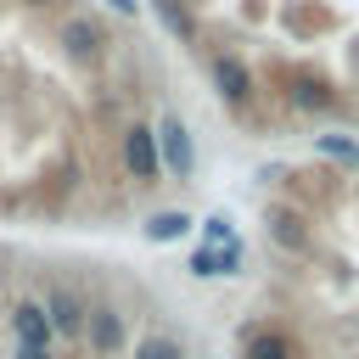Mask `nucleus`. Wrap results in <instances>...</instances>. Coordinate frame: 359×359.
Returning a JSON list of instances; mask_svg holds the SVG:
<instances>
[{
    "label": "nucleus",
    "instance_id": "9b49d317",
    "mask_svg": "<svg viewBox=\"0 0 359 359\" xmlns=\"http://www.w3.org/2000/svg\"><path fill=\"white\" fill-rule=\"evenodd\" d=\"M286 101H292L297 112H331V107H337V95H331L325 79H314V73H297L292 90H286Z\"/></svg>",
    "mask_w": 359,
    "mask_h": 359
},
{
    "label": "nucleus",
    "instance_id": "f8f14e48",
    "mask_svg": "<svg viewBox=\"0 0 359 359\" xmlns=\"http://www.w3.org/2000/svg\"><path fill=\"white\" fill-rule=\"evenodd\" d=\"M191 213H180V208H163V213H151L140 230H146V241H180V236H191Z\"/></svg>",
    "mask_w": 359,
    "mask_h": 359
},
{
    "label": "nucleus",
    "instance_id": "39448f33",
    "mask_svg": "<svg viewBox=\"0 0 359 359\" xmlns=\"http://www.w3.org/2000/svg\"><path fill=\"white\" fill-rule=\"evenodd\" d=\"M84 297L73 286H50L45 292V320H50V337L56 342H84Z\"/></svg>",
    "mask_w": 359,
    "mask_h": 359
},
{
    "label": "nucleus",
    "instance_id": "dca6fc26",
    "mask_svg": "<svg viewBox=\"0 0 359 359\" xmlns=\"http://www.w3.org/2000/svg\"><path fill=\"white\" fill-rule=\"evenodd\" d=\"M202 241H208V247H230V241H241V236H236L230 213H208V219H202Z\"/></svg>",
    "mask_w": 359,
    "mask_h": 359
},
{
    "label": "nucleus",
    "instance_id": "f03ea898",
    "mask_svg": "<svg viewBox=\"0 0 359 359\" xmlns=\"http://www.w3.org/2000/svg\"><path fill=\"white\" fill-rule=\"evenodd\" d=\"M56 45H62V56H67L73 67H95V62L107 56V28H101L90 11H67V17L56 22Z\"/></svg>",
    "mask_w": 359,
    "mask_h": 359
},
{
    "label": "nucleus",
    "instance_id": "1a4fd4ad",
    "mask_svg": "<svg viewBox=\"0 0 359 359\" xmlns=\"http://www.w3.org/2000/svg\"><path fill=\"white\" fill-rule=\"evenodd\" d=\"M241 359H297V337L280 331V325H258L241 348Z\"/></svg>",
    "mask_w": 359,
    "mask_h": 359
},
{
    "label": "nucleus",
    "instance_id": "f257e3e1",
    "mask_svg": "<svg viewBox=\"0 0 359 359\" xmlns=\"http://www.w3.org/2000/svg\"><path fill=\"white\" fill-rule=\"evenodd\" d=\"M151 135H157V163H163V180L185 185V180L196 174V140H191L185 118H180V112H157Z\"/></svg>",
    "mask_w": 359,
    "mask_h": 359
},
{
    "label": "nucleus",
    "instance_id": "ddd939ff",
    "mask_svg": "<svg viewBox=\"0 0 359 359\" xmlns=\"http://www.w3.org/2000/svg\"><path fill=\"white\" fill-rule=\"evenodd\" d=\"M269 236H275L280 247H292V252H303V247H309V224H303V213H286V208H275V213H269Z\"/></svg>",
    "mask_w": 359,
    "mask_h": 359
},
{
    "label": "nucleus",
    "instance_id": "2eb2a0df",
    "mask_svg": "<svg viewBox=\"0 0 359 359\" xmlns=\"http://www.w3.org/2000/svg\"><path fill=\"white\" fill-rule=\"evenodd\" d=\"M135 359H185V348H180L168 331H146V337L135 342Z\"/></svg>",
    "mask_w": 359,
    "mask_h": 359
},
{
    "label": "nucleus",
    "instance_id": "20e7f679",
    "mask_svg": "<svg viewBox=\"0 0 359 359\" xmlns=\"http://www.w3.org/2000/svg\"><path fill=\"white\" fill-rule=\"evenodd\" d=\"M118 163H123V174H129L135 185H157V180H163V163H157V135H151V123H129V129L118 135Z\"/></svg>",
    "mask_w": 359,
    "mask_h": 359
},
{
    "label": "nucleus",
    "instance_id": "7ed1b4c3",
    "mask_svg": "<svg viewBox=\"0 0 359 359\" xmlns=\"http://www.w3.org/2000/svg\"><path fill=\"white\" fill-rule=\"evenodd\" d=\"M208 79H213V90H219V101L230 112H247L252 95H258V79H252L247 56H236V50H213L208 56Z\"/></svg>",
    "mask_w": 359,
    "mask_h": 359
},
{
    "label": "nucleus",
    "instance_id": "6ab92c4d",
    "mask_svg": "<svg viewBox=\"0 0 359 359\" xmlns=\"http://www.w3.org/2000/svg\"><path fill=\"white\" fill-rule=\"evenodd\" d=\"M22 6H28V11H45V6H56V0H22Z\"/></svg>",
    "mask_w": 359,
    "mask_h": 359
},
{
    "label": "nucleus",
    "instance_id": "4468645a",
    "mask_svg": "<svg viewBox=\"0 0 359 359\" xmlns=\"http://www.w3.org/2000/svg\"><path fill=\"white\" fill-rule=\"evenodd\" d=\"M314 151L331 157V163H342V168H359V140H348V135H320Z\"/></svg>",
    "mask_w": 359,
    "mask_h": 359
},
{
    "label": "nucleus",
    "instance_id": "423d86ee",
    "mask_svg": "<svg viewBox=\"0 0 359 359\" xmlns=\"http://www.w3.org/2000/svg\"><path fill=\"white\" fill-rule=\"evenodd\" d=\"M84 348H90L95 359H112V353L123 348V314H118L112 303H90V309H84Z\"/></svg>",
    "mask_w": 359,
    "mask_h": 359
},
{
    "label": "nucleus",
    "instance_id": "0eeeda50",
    "mask_svg": "<svg viewBox=\"0 0 359 359\" xmlns=\"http://www.w3.org/2000/svg\"><path fill=\"white\" fill-rule=\"evenodd\" d=\"M11 337H17V348H50L56 337H50L45 303H34V297H17V303H11Z\"/></svg>",
    "mask_w": 359,
    "mask_h": 359
},
{
    "label": "nucleus",
    "instance_id": "f3484780",
    "mask_svg": "<svg viewBox=\"0 0 359 359\" xmlns=\"http://www.w3.org/2000/svg\"><path fill=\"white\" fill-rule=\"evenodd\" d=\"M101 6H107L112 17H123V22H135V17H140V0H101Z\"/></svg>",
    "mask_w": 359,
    "mask_h": 359
},
{
    "label": "nucleus",
    "instance_id": "a211bd4d",
    "mask_svg": "<svg viewBox=\"0 0 359 359\" xmlns=\"http://www.w3.org/2000/svg\"><path fill=\"white\" fill-rule=\"evenodd\" d=\"M17 359H50V348H17Z\"/></svg>",
    "mask_w": 359,
    "mask_h": 359
},
{
    "label": "nucleus",
    "instance_id": "9d476101",
    "mask_svg": "<svg viewBox=\"0 0 359 359\" xmlns=\"http://www.w3.org/2000/svg\"><path fill=\"white\" fill-rule=\"evenodd\" d=\"M146 11L157 17V28H168L180 45H196V17L185 0H146Z\"/></svg>",
    "mask_w": 359,
    "mask_h": 359
},
{
    "label": "nucleus",
    "instance_id": "6e6552de",
    "mask_svg": "<svg viewBox=\"0 0 359 359\" xmlns=\"http://www.w3.org/2000/svg\"><path fill=\"white\" fill-rule=\"evenodd\" d=\"M241 258H247V247H241V241H230V247H208V241H202V247L191 252V264H185V269H191L196 280H224V275H236V269H241Z\"/></svg>",
    "mask_w": 359,
    "mask_h": 359
}]
</instances>
